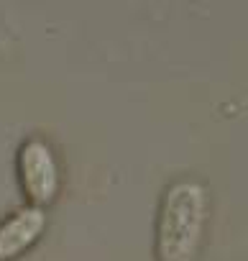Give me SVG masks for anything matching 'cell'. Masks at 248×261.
Returning <instances> with one entry per match:
<instances>
[{
  "mask_svg": "<svg viewBox=\"0 0 248 261\" xmlns=\"http://www.w3.org/2000/svg\"><path fill=\"white\" fill-rule=\"evenodd\" d=\"M205 220V190L197 182H177L164 197L159 220L161 261H189Z\"/></svg>",
  "mask_w": 248,
  "mask_h": 261,
  "instance_id": "6da1fadb",
  "label": "cell"
},
{
  "mask_svg": "<svg viewBox=\"0 0 248 261\" xmlns=\"http://www.w3.org/2000/svg\"><path fill=\"white\" fill-rule=\"evenodd\" d=\"M21 174H23L26 190L34 200L44 202L54 195L57 182H59L57 159L41 139H31L21 149Z\"/></svg>",
  "mask_w": 248,
  "mask_h": 261,
  "instance_id": "7a4b0ae2",
  "label": "cell"
},
{
  "mask_svg": "<svg viewBox=\"0 0 248 261\" xmlns=\"http://www.w3.org/2000/svg\"><path fill=\"white\" fill-rule=\"evenodd\" d=\"M44 228V210L41 207H23L13 213L8 220L0 223V258H8L26 248Z\"/></svg>",
  "mask_w": 248,
  "mask_h": 261,
  "instance_id": "3957f363",
  "label": "cell"
}]
</instances>
